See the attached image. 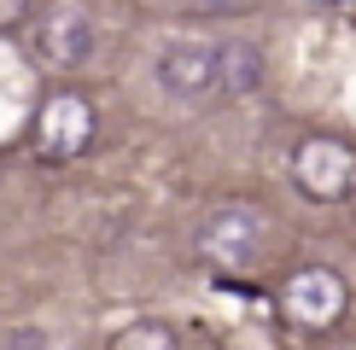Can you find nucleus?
<instances>
[{"instance_id": "nucleus-1", "label": "nucleus", "mask_w": 356, "mask_h": 350, "mask_svg": "<svg viewBox=\"0 0 356 350\" xmlns=\"http://www.w3.org/2000/svg\"><path fill=\"white\" fill-rule=\"evenodd\" d=\"M280 303V321H286L292 333H333L339 321H345L350 310V281L339 269H327V262H304V269L286 274V286L275 292Z\"/></svg>"}, {"instance_id": "nucleus-9", "label": "nucleus", "mask_w": 356, "mask_h": 350, "mask_svg": "<svg viewBox=\"0 0 356 350\" xmlns=\"http://www.w3.org/2000/svg\"><path fill=\"white\" fill-rule=\"evenodd\" d=\"M0 350H47V333H41V327H18V333L0 339Z\"/></svg>"}, {"instance_id": "nucleus-12", "label": "nucleus", "mask_w": 356, "mask_h": 350, "mask_svg": "<svg viewBox=\"0 0 356 350\" xmlns=\"http://www.w3.org/2000/svg\"><path fill=\"white\" fill-rule=\"evenodd\" d=\"M316 6H345V0H316Z\"/></svg>"}, {"instance_id": "nucleus-6", "label": "nucleus", "mask_w": 356, "mask_h": 350, "mask_svg": "<svg viewBox=\"0 0 356 350\" xmlns=\"http://www.w3.org/2000/svg\"><path fill=\"white\" fill-rule=\"evenodd\" d=\"M158 88L170 99H211L222 94V47L216 41H175L158 53Z\"/></svg>"}, {"instance_id": "nucleus-4", "label": "nucleus", "mask_w": 356, "mask_h": 350, "mask_svg": "<svg viewBox=\"0 0 356 350\" xmlns=\"http://www.w3.org/2000/svg\"><path fill=\"white\" fill-rule=\"evenodd\" d=\"M292 187L316 204H339L356 193V146L339 135H309L292 152Z\"/></svg>"}, {"instance_id": "nucleus-5", "label": "nucleus", "mask_w": 356, "mask_h": 350, "mask_svg": "<svg viewBox=\"0 0 356 350\" xmlns=\"http://www.w3.org/2000/svg\"><path fill=\"white\" fill-rule=\"evenodd\" d=\"M99 47V29L88 18L82 0H53L47 12L35 18V58L53 70H82Z\"/></svg>"}, {"instance_id": "nucleus-2", "label": "nucleus", "mask_w": 356, "mask_h": 350, "mask_svg": "<svg viewBox=\"0 0 356 350\" xmlns=\"http://www.w3.org/2000/svg\"><path fill=\"white\" fill-rule=\"evenodd\" d=\"M193 245H199V257L211 262L222 281H234V274H245L251 262L263 257V216L251 210V204H240V199L216 204V210L199 222Z\"/></svg>"}, {"instance_id": "nucleus-3", "label": "nucleus", "mask_w": 356, "mask_h": 350, "mask_svg": "<svg viewBox=\"0 0 356 350\" xmlns=\"http://www.w3.org/2000/svg\"><path fill=\"white\" fill-rule=\"evenodd\" d=\"M94 135H99V117L70 88L65 94H47L41 111H35V123H29V146H35L41 164H76L88 146H94Z\"/></svg>"}, {"instance_id": "nucleus-8", "label": "nucleus", "mask_w": 356, "mask_h": 350, "mask_svg": "<svg viewBox=\"0 0 356 350\" xmlns=\"http://www.w3.org/2000/svg\"><path fill=\"white\" fill-rule=\"evenodd\" d=\"M106 350H181V339H175V327H164V321H129Z\"/></svg>"}, {"instance_id": "nucleus-11", "label": "nucleus", "mask_w": 356, "mask_h": 350, "mask_svg": "<svg viewBox=\"0 0 356 350\" xmlns=\"http://www.w3.org/2000/svg\"><path fill=\"white\" fill-rule=\"evenodd\" d=\"M211 12H240V6H251V0H204Z\"/></svg>"}, {"instance_id": "nucleus-10", "label": "nucleus", "mask_w": 356, "mask_h": 350, "mask_svg": "<svg viewBox=\"0 0 356 350\" xmlns=\"http://www.w3.org/2000/svg\"><path fill=\"white\" fill-rule=\"evenodd\" d=\"M29 18V0H0V35H6V29H18Z\"/></svg>"}, {"instance_id": "nucleus-7", "label": "nucleus", "mask_w": 356, "mask_h": 350, "mask_svg": "<svg viewBox=\"0 0 356 350\" xmlns=\"http://www.w3.org/2000/svg\"><path fill=\"white\" fill-rule=\"evenodd\" d=\"M222 47V94H257V82H263V47L257 41H216Z\"/></svg>"}]
</instances>
